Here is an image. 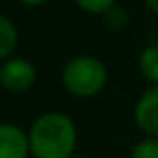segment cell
<instances>
[{
    "label": "cell",
    "instance_id": "obj_11",
    "mask_svg": "<svg viewBox=\"0 0 158 158\" xmlns=\"http://www.w3.org/2000/svg\"><path fill=\"white\" fill-rule=\"evenodd\" d=\"M148 8H150V10H154L156 14H158V0H148Z\"/></svg>",
    "mask_w": 158,
    "mask_h": 158
},
{
    "label": "cell",
    "instance_id": "obj_2",
    "mask_svg": "<svg viewBox=\"0 0 158 158\" xmlns=\"http://www.w3.org/2000/svg\"><path fill=\"white\" fill-rule=\"evenodd\" d=\"M66 88L76 96H92L104 86L106 70L100 60L90 56H78L66 64L62 72Z\"/></svg>",
    "mask_w": 158,
    "mask_h": 158
},
{
    "label": "cell",
    "instance_id": "obj_9",
    "mask_svg": "<svg viewBox=\"0 0 158 158\" xmlns=\"http://www.w3.org/2000/svg\"><path fill=\"white\" fill-rule=\"evenodd\" d=\"M132 158H158V140H144L132 152Z\"/></svg>",
    "mask_w": 158,
    "mask_h": 158
},
{
    "label": "cell",
    "instance_id": "obj_5",
    "mask_svg": "<svg viewBox=\"0 0 158 158\" xmlns=\"http://www.w3.org/2000/svg\"><path fill=\"white\" fill-rule=\"evenodd\" d=\"M136 122L142 130L158 136V86L142 94L136 104Z\"/></svg>",
    "mask_w": 158,
    "mask_h": 158
},
{
    "label": "cell",
    "instance_id": "obj_6",
    "mask_svg": "<svg viewBox=\"0 0 158 158\" xmlns=\"http://www.w3.org/2000/svg\"><path fill=\"white\" fill-rule=\"evenodd\" d=\"M16 42H18V32H16L14 24L6 16H0V58L8 56L14 50Z\"/></svg>",
    "mask_w": 158,
    "mask_h": 158
},
{
    "label": "cell",
    "instance_id": "obj_3",
    "mask_svg": "<svg viewBox=\"0 0 158 158\" xmlns=\"http://www.w3.org/2000/svg\"><path fill=\"white\" fill-rule=\"evenodd\" d=\"M34 78H36L34 66L24 58L10 60L0 68V82L12 92H22V90L30 88L34 84Z\"/></svg>",
    "mask_w": 158,
    "mask_h": 158
},
{
    "label": "cell",
    "instance_id": "obj_10",
    "mask_svg": "<svg viewBox=\"0 0 158 158\" xmlns=\"http://www.w3.org/2000/svg\"><path fill=\"white\" fill-rule=\"evenodd\" d=\"M78 6L88 10V12L104 14L106 10H110V8L114 6V2H110V0H78Z\"/></svg>",
    "mask_w": 158,
    "mask_h": 158
},
{
    "label": "cell",
    "instance_id": "obj_4",
    "mask_svg": "<svg viewBox=\"0 0 158 158\" xmlns=\"http://www.w3.org/2000/svg\"><path fill=\"white\" fill-rule=\"evenodd\" d=\"M30 142L12 124H0V158H26Z\"/></svg>",
    "mask_w": 158,
    "mask_h": 158
},
{
    "label": "cell",
    "instance_id": "obj_1",
    "mask_svg": "<svg viewBox=\"0 0 158 158\" xmlns=\"http://www.w3.org/2000/svg\"><path fill=\"white\" fill-rule=\"evenodd\" d=\"M28 142L36 158H72L76 130L68 116L50 112L34 122Z\"/></svg>",
    "mask_w": 158,
    "mask_h": 158
},
{
    "label": "cell",
    "instance_id": "obj_12",
    "mask_svg": "<svg viewBox=\"0 0 158 158\" xmlns=\"http://www.w3.org/2000/svg\"><path fill=\"white\" fill-rule=\"evenodd\" d=\"M72 158H86V156H72Z\"/></svg>",
    "mask_w": 158,
    "mask_h": 158
},
{
    "label": "cell",
    "instance_id": "obj_8",
    "mask_svg": "<svg viewBox=\"0 0 158 158\" xmlns=\"http://www.w3.org/2000/svg\"><path fill=\"white\" fill-rule=\"evenodd\" d=\"M102 16H104V22H106L110 28H114V30L124 28V26H126V22H128L126 10H124V8H120V6H116V4L110 8V10H106Z\"/></svg>",
    "mask_w": 158,
    "mask_h": 158
},
{
    "label": "cell",
    "instance_id": "obj_7",
    "mask_svg": "<svg viewBox=\"0 0 158 158\" xmlns=\"http://www.w3.org/2000/svg\"><path fill=\"white\" fill-rule=\"evenodd\" d=\"M140 70L152 82H158V46L146 48L140 56Z\"/></svg>",
    "mask_w": 158,
    "mask_h": 158
}]
</instances>
